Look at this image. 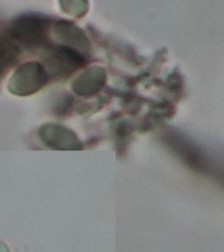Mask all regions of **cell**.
Instances as JSON below:
<instances>
[{
  "mask_svg": "<svg viewBox=\"0 0 224 252\" xmlns=\"http://www.w3.org/2000/svg\"><path fill=\"white\" fill-rule=\"evenodd\" d=\"M54 31L56 32L58 38L64 42H67V44L79 46V48H82L83 45H89V42L86 40V37L84 36L85 34L82 32V30L68 22H58L54 28Z\"/></svg>",
  "mask_w": 224,
  "mask_h": 252,
  "instance_id": "cell-8",
  "label": "cell"
},
{
  "mask_svg": "<svg viewBox=\"0 0 224 252\" xmlns=\"http://www.w3.org/2000/svg\"><path fill=\"white\" fill-rule=\"evenodd\" d=\"M47 75L55 78L66 77L84 63L82 55L67 46H59L47 51L44 57Z\"/></svg>",
  "mask_w": 224,
  "mask_h": 252,
  "instance_id": "cell-3",
  "label": "cell"
},
{
  "mask_svg": "<svg viewBox=\"0 0 224 252\" xmlns=\"http://www.w3.org/2000/svg\"><path fill=\"white\" fill-rule=\"evenodd\" d=\"M165 141L176 156L181 158L186 163H189L191 167L198 171L208 169L207 158H205L204 154L201 153L196 146H192V142L175 134H168L165 137Z\"/></svg>",
  "mask_w": 224,
  "mask_h": 252,
  "instance_id": "cell-4",
  "label": "cell"
},
{
  "mask_svg": "<svg viewBox=\"0 0 224 252\" xmlns=\"http://www.w3.org/2000/svg\"><path fill=\"white\" fill-rule=\"evenodd\" d=\"M106 74L101 68H91L86 70L74 82L73 88L79 95L88 96L98 92L105 84Z\"/></svg>",
  "mask_w": 224,
  "mask_h": 252,
  "instance_id": "cell-6",
  "label": "cell"
},
{
  "mask_svg": "<svg viewBox=\"0 0 224 252\" xmlns=\"http://www.w3.org/2000/svg\"><path fill=\"white\" fill-rule=\"evenodd\" d=\"M48 75L38 62H29L18 67L8 82V90L16 96H29L46 85Z\"/></svg>",
  "mask_w": 224,
  "mask_h": 252,
  "instance_id": "cell-2",
  "label": "cell"
},
{
  "mask_svg": "<svg viewBox=\"0 0 224 252\" xmlns=\"http://www.w3.org/2000/svg\"><path fill=\"white\" fill-rule=\"evenodd\" d=\"M19 54V47L8 36H0V79L16 62Z\"/></svg>",
  "mask_w": 224,
  "mask_h": 252,
  "instance_id": "cell-7",
  "label": "cell"
},
{
  "mask_svg": "<svg viewBox=\"0 0 224 252\" xmlns=\"http://www.w3.org/2000/svg\"><path fill=\"white\" fill-rule=\"evenodd\" d=\"M41 141L53 149H73L78 148L79 143L77 138L70 130L54 124H46L41 127L39 131Z\"/></svg>",
  "mask_w": 224,
  "mask_h": 252,
  "instance_id": "cell-5",
  "label": "cell"
},
{
  "mask_svg": "<svg viewBox=\"0 0 224 252\" xmlns=\"http://www.w3.org/2000/svg\"><path fill=\"white\" fill-rule=\"evenodd\" d=\"M49 20L35 14H25L14 19L7 31V35L15 44L25 49L41 47L47 43Z\"/></svg>",
  "mask_w": 224,
  "mask_h": 252,
  "instance_id": "cell-1",
  "label": "cell"
}]
</instances>
